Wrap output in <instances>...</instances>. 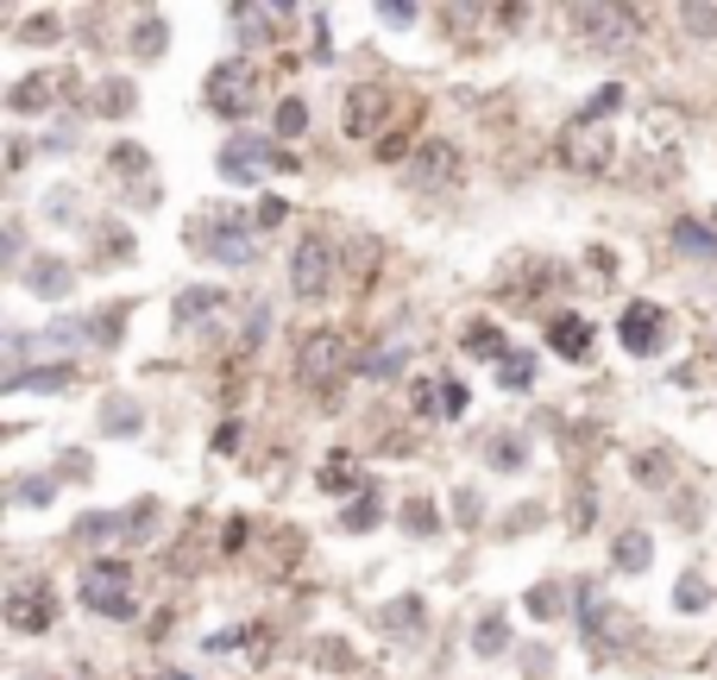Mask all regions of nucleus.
<instances>
[{"label":"nucleus","instance_id":"f257e3e1","mask_svg":"<svg viewBox=\"0 0 717 680\" xmlns=\"http://www.w3.org/2000/svg\"><path fill=\"white\" fill-rule=\"evenodd\" d=\"M190 246L195 253H208V258H221V265H246V258L258 253L253 234H246V221H233V214H195Z\"/></svg>","mask_w":717,"mask_h":680},{"label":"nucleus","instance_id":"f03ea898","mask_svg":"<svg viewBox=\"0 0 717 680\" xmlns=\"http://www.w3.org/2000/svg\"><path fill=\"white\" fill-rule=\"evenodd\" d=\"M82 605L89 611H101V618H133V574H126V561H95L89 574H82Z\"/></svg>","mask_w":717,"mask_h":680},{"label":"nucleus","instance_id":"7ed1b4c3","mask_svg":"<svg viewBox=\"0 0 717 680\" xmlns=\"http://www.w3.org/2000/svg\"><path fill=\"white\" fill-rule=\"evenodd\" d=\"M253 89H258V77H253V63H246V58L214 63L208 82H202L208 114H221V120H239V114H246V108H253Z\"/></svg>","mask_w":717,"mask_h":680},{"label":"nucleus","instance_id":"20e7f679","mask_svg":"<svg viewBox=\"0 0 717 680\" xmlns=\"http://www.w3.org/2000/svg\"><path fill=\"white\" fill-rule=\"evenodd\" d=\"M573 32H580L585 44L623 51V44H636L642 13H636V7H573Z\"/></svg>","mask_w":717,"mask_h":680},{"label":"nucleus","instance_id":"39448f33","mask_svg":"<svg viewBox=\"0 0 717 680\" xmlns=\"http://www.w3.org/2000/svg\"><path fill=\"white\" fill-rule=\"evenodd\" d=\"M347 366H352V347L334 328L309 334V341H303V353H296V372H303V385H315V390L340 385V378H347Z\"/></svg>","mask_w":717,"mask_h":680},{"label":"nucleus","instance_id":"423d86ee","mask_svg":"<svg viewBox=\"0 0 717 680\" xmlns=\"http://www.w3.org/2000/svg\"><path fill=\"white\" fill-rule=\"evenodd\" d=\"M409 183L422 195L453 190V183H460V152H453V139H422V145L409 152Z\"/></svg>","mask_w":717,"mask_h":680},{"label":"nucleus","instance_id":"0eeeda50","mask_svg":"<svg viewBox=\"0 0 717 680\" xmlns=\"http://www.w3.org/2000/svg\"><path fill=\"white\" fill-rule=\"evenodd\" d=\"M290 291L303 296V303H321V296L334 291V253L328 240H303L290 253Z\"/></svg>","mask_w":717,"mask_h":680},{"label":"nucleus","instance_id":"6e6552de","mask_svg":"<svg viewBox=\"0 0 717 680\" xmlns=\"http://www.w3.org/2000/svg\"><path fill=\"white\" fill-rule=\"evenodd\" d=\"M561 164H573V171H604V164H611V133H598V120H592V114L566 120Z\"/></svg>","mask_w":717,"mask_h":680},{"label":"nucleus","instance_id":"1a4fd4ad","mask_svg":"<svg viewBox=\"0 0 717 680\" xmlns=\"http://www.w3.org/2000/svg\"><path fill=\"white\" fill-rule=\"evenodd\" d=\"M7 623H13L20 637L51 630V623H58V592H51V586H20V592L7 599Z\"/></svg>","mask_w":717,"mask_h":680},{"label":"nucleus","instance_id":"9d476101","mask_svg":"<svg viewBox=\"0 0 717 680\" xmlns=\"http://www.w3.org/2000/svg\"><path fill=\"white\" fill-rule=\"evenodd\" d=\"M221 171H227L233 183H258V176H272V171H296V158L290 152H246V145H227V152H221Z\"/></svg>","mask_w":717,"mask_h":680},{"label":"nucleus","instance_id":"9b49d317","mask_svg":"<svg viewBox=\"0 0 717 680\" xmlns=\"http://www.w3.org/2000/svg\"><path fill=\"white\" fill-rule=\"evenodd\" d=\"M390 108H397V101H390V89H371V82H366V89H352V95H347V133L352 139H371L378 126H385Z\"/></svg>","mask_w":717,"mask_h":680},{"label":"nucleus","instance_id":"f8f14e48","mask_svg":"<svg viewBox=\"0 0 717 680\" xmlns=\"http://www.w3.org/2000/svg\"><path fill=\"white\" fill-rule=\"evenodd\" d=\"M617 334H623V347L629 353H655L660 347V309L655 303H629L623 322H617Z\"/></svg>","mask_w":717,"mask_h":680},{"label":"nucleus","instance_id":"ddd939ff","mask_svg":"<svg viewBox=\"0 0 717 680\" xmlns=\"http://www.w3.org/2000/svg\"><path fill=\"white\" fill-rule=\"evenodd\" d=\"M547 341H554V353H561V359H573V366H580L585 353H592V322H585V315H554V322H547Z\"/></svg>","mask_w":717,"mask_h":680},{"label":"nucleus","instance_id":"4468645a","mask_svg":"<svg viewBox=\"0 0 717 680\" xmlns=\"http://www.w3.org/2000/svg\"><path fill=\"white\" fill-rule=\"evenodd\" d=\"M51 101H58V77H25L20 89H13V114H39Z\"/></svg>","mask_w":717,"mask_h":680},{"label":"nucleus","instance_id":"2eb2a0df","mask_svg":"<svg viewBox=\"0 0 717 680\" xmlns=\"http://www.w3.org/2000/svg\"><path fill=\"white\" fill-rule=\"evenodd\" d=\"M504 334L491 328V322H472V328H465V353H479V359H498V366H504Z\"/></svg>","mask_w":717,"mask_h":680},{"label":"nucleus","instance_id":"dca6fc26","mask_svg":"<svg viewBox=\"0 0 717 680\" xmlns=\"http://www.w3.org/2000/svg\"><path fill=\"white\" fill-rule=\"evenodd\" d=\"M25 284H32V291H44V296H63V291H70V265H51V258H39V265L25 272Z\"/></svg>","mask_w":717,"mask_h":680},{"label":"nucleus","instance_id":"f3484780","mask_svg":"<svg viewBox=\"0 0 717 680\" xmlns=\"http://www.w3.org/2000/svg\"><path fill=\"white\" fill-rule=\"evenodd\" d=\"M674 240H679V253H705V258H711L717 253V234H711V227H698V221H679V227H674Z\"/></svg>","mask_w":717,"mask_h":680},{"label":"nucleus","instance_id":"a211bd4d","mask_svg":"<svg viewBox=\"0 0 717 680\" xmlns=\"http://www.w3.org/2000/svg\"><path fill=\"white\" fill-rule=\"evenodd\" d=\"M504 642H510V623H504V611H491L479 623V656H504Z\"/></svg>","mask_w":717,"mask_h":680},{"label":"nucleus","instance_id":"6ab92c4d","mask_svg":"<svg viewBox=\"0 0 717 680\" xmlns=\"http://www.w3.org/2000/svg\"><path fill=\"white\" fill-rule=\"evenodd\" d=\"M617 567H623V574H642V567H648V536L629 529V536L617 542Z\"/></svg>","mask_w":717,"mask_h":680},{"label":"nucleus","instance_id":"aec40b11","mask_svg":"<svg viewBox=\"0 0 717 680\" xmlns=\"http://www.w3.org/2000/svg\"><path fill=\"white\" fill-rule=\"evenodd\" d=\"M529 378H535V359L529 353H510L504 366H498V385H510V390H523Z\"/></svg>","mask_w":717,"mask_h":680},{"label":"nucleus","instance_id":"412c9836","mask_svg":"<svg viewBox=\"0 0 717 680\" xmlns=\"http://www.w3.org/2000/svg\"><path fill=\"white\" fill-rule=\"evenodd\" d=\"M214 303H221V291H183V303H176V322H195V315H208Z\"/></svg>","mask_w":717,"mask_h":680},{"label":"nucleus","instance_id":"4be33fe9","mask_svg":"<svg viewBox=\"0 0 717 680\" xmlns=\"http://www.w3.org/2000/svg\"><path fill=\"white\" fill-rule=\"evenodd\" d=\"M107 164H114V176H145V171H152L139 145H114V158H107Z\"/></svg>","mask_w":717,"mask_h":680},{"label":"nucleus","instance_id":"5701e85b","mask_svg":"<svg viewBox=\"0 0 717 680\" xmlns=\"http://www.w3.org/2000/svg\"><path fill=\"white\" fill-rule=\"evenodd\" d=\"M101 114H133V82H107L101 89Z\"/></svg>","mask_w":717,"mask_h":680},{"label":"nucleus","instance_id":"b1692460","mask_svg":"<svg viewBox=\"0 0 717 680\" xmlns=\"http://www.w3.org/2000/svg\"><path fill=\"white\" fill-rule=\"evenodd\" d=\"M133 51H139V58H157V51H164V20H145V26H139V32H133Z\"/></svg>","mask_w":717,"mask_h":680},{"label":"nucleus","instance_id":"393cba45","mask_svg":"<svg viewBox=\"0 0 717 680\" xmlns=\"http://www.w3.org/2000/svg\"><path fill=\"white\" fill-rule=\"evenodd\" d=\"M679 20H686V32H698V39H717V7H686Z\"/></svg>","mask_w":717,"mask_h":680},{"label":"nucleus","instance_id":"a878e982","mask_svg":"<svg viewBox=\"0 0 717 680\" xmlns=\"http://www.w3.org/2000/svg\"><path fill=\"white\" fill-rule=\"evenodd\" d=\"M303 126H309V108H303V101H284V108H277V133L290 139V133H303Z\"/></svg>","mask_w":717,"mask_h":680},{"label":"nucleus","instance_id":"bb28decb","mask_svg":"<svg viewBox=\"0 0 717 680\" xmlns=\"http://www.w3.org/2000/svg\"><path fill=\"white\" fill-rule=\"evenodd\" d=\"M561 586H535V592H529V611H535V618H554V611H561Z\"/></svg>","mask_w":717,"mask_h":680},{"label":"nucleus","instance_id":"cd10ccee","mask_svg":"<svg viewBox=\"0 0 717 680\" xmlns=\"http://www.w3.org/2000/svg\"><path fill=\"white\" fill-rule=\"evenodd\" d=\"M25 385L58 390V385H70V372H63V366H51V372H25V378H13V390H25Z\"/></svg>","mask_w":717,"mask_h":680},{"label":"nucleus","instance_id":"c85d7f7f","mask_svg":"<svg viewBox=\"0 0 717 680\" xmlns=\"http://www.w3.org/2000/svg\"><path fill=\"white\" fill-rule=\"evenodd\" d=\"M441 416H465V385L460 378H447L441 385Z\"/></svg>","mask_w":717,"mask_h":680},{"label":"nucleus","instance_id":"c756f323","mask_svg":"<svg viewBox=\"0 0 717 680\" xmlns=\"http://www.w3.org/2000/svg\"><path fill=\"white\" fill-rule=\"evenodd\" d=\"M107 428H114V435H126V428H139V409H133V404H114V409H107Z\"/></svg>","mask_w":717,"mask_h":680},{"label":"nucleus","instance_id":"7c9ffc66","mask_svg":"<svg viewBox=\"0 0 717 680\" xmlns=\"http://www.w3.org/2000/svg\"><path fill=\"white\" fill-rule=\"evenodd\" d=\"M25 505H51V498H58V486H51V479H25Z\"/></svg>","mask_w":717,"mask_h":680},{"label":"nucleus","instance_id":"2f4dec72","mask_svg":"<svg viewBox=\"0 0 717 680\" xmlns=\"http://www.w3.org/2000/svg\"><path fill=\"white\" fill-rule=\"evenodd\" d=\"M523 454H516V442H491V467H516Z\"/></svg>","mask_w":717,"mask_h":680},{"label":"nucleus","instance_id":"473e14b6","mask_svg":"<svg viewBox=\"0 0 717 680\" xmlns=\"http://www.w3.org/2000/svg\"><path fill=\"white\" fill-rule=\"evenodd\" d=\"M679 605H686V611H698V605H705V599H698V574H686V580H679Z\"/></svg>","mask_w":717,"mask_h":680},{"label":"nucleus","instance_id":"72a5a7b5","mask_svg":"<svg viewBox=\"0 0 717 680\" xmlns=\"http://www.w3.org/2000/svg\"><path fill=\"white\" fill-rule=\"evenodd\" d=\"M378 20H385V26H409V20H416V7H378Z\"/></svg>","mask_w":717,"mask_h":680},{"label":"nucleus","instance_id":"f704fd0d","mask_svg":"<svg viewBox=\"0 0 717 680\" xmlns=\"http://www.w3.org/2000/svg\"><path fill=\"white\" fill-rule=\"evenodd\" d=\"M403 517H409V529H434V510H428V505H409Z\"/></svg>","mask_w":717,"mask_h":680}]
</instances>
